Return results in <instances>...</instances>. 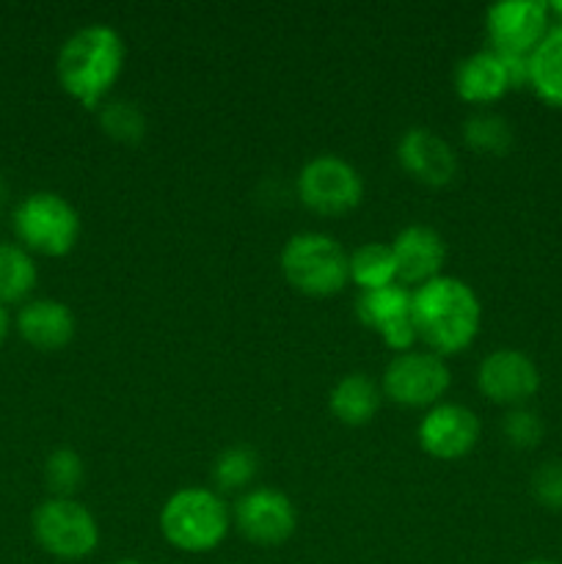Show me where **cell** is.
I'll list each match as a JSON object with an SVG mask.
<instances>
[{
    "label": "cell",
    "mask_w": 562,
    "mask_h": 564,
    "mask_svg": "<svg viewBox=\"0 0 562 564\" xmlns=\"http://www.w3.org/2000/svg\"><path fill=\"white\" fill-rule=\"evenodd\" d=\"M463 141L483 154H507L512 147V127L510 121L501 119L496 113H479L468 116L463 124Z\"/></svg>",
    "instance_id": "7402d4cb"
},
{
    "label": "cell",
    "mask_w": 562,
    "mask_h": 564,
    "mask_svg": "<svg viewBox=\"0 0 562 564\" xmlns=\"http://www.w3.org/2000/svg\"><path fill=\"white\" fill-rule=\"evenodd\" d=\"M231 529V507L209 488H182L160 510V532L182 554H209Z\"/></svg>",
    "instance_id": "3957f363"
},
{
    "label": "cell",
    "mask_w": 562,
    "mask_h": 564,
    "mask_svg": "<svg viewBox=\"0 0 562 564\" xmlns=\"http://www.w3.org/2000/svg\"><path fill=\"white\" fill-rule=\"evenodd\" d=\"M391 253H395L397 281L408 290L439 279L446 262L444 237L424 224L406 226L391 242Z\"/></svg>",
    "instance_id": "4fadbf2b"
},
{
    "label": "cell",
    "mask_w": 562,
    "mask_h": 564,
    "mask_svg": "<svg viewBox=\"0 0 562 564\" xmlns=\"http://www.w3.org/2000/svg\"><path fill=\"white\" fill-rule=\"evenodd\" d=\"M551 25L554 20L543 0H501L485 11V33L499 55L529 58Z\"/></svg>",
    "instance_id": "9c48e42d"
},
{
    "label": "cell",
    "mask_w": 562,
    "mask_h": 564,
    "mask_svg": "<svg viewBox=\"0 0 562 564\" xmlns=\"http://www.w3.org/2000/svg\"><path fill=\"white\" fill-rule=\"evenodd\" d=\"M411 323L424 350L441 358L455 356L477 339L483 306L477 292L466 281L455 275H439L413 290Z\"/></svg>",
    "instance_id": "6da1fadb"
},
{
    "label": "cell",
    "mask_w": 562,
    "mask_h": 564,
    "mask_svg": "<svg viewBox=\"0 0 562 564\" xmlns=\"http://www.w3.org/2000/svg\"><path fill=\"white\" fill-rule=\"evenodd\" d=\"M11 224L22 248L42 257H66L77 246L83 229L77 209L64 196L50 191L22 198L11 215Z\"/></svg>",
    "instance_id": "5b68a950"
},
{
    "label": "cell",
    "mask_w": 562,
    "mask_h": 564,
    "mask_svg": "<svg viewBox=\"0 0 562 564\" xmlns=\"http://www.w3.org/2000/svg\"><path fill=\"white\" fill-rule=\"evenodd\" d=\"M33 538L61 562H80L91 556L99 545L97 518L77 499H47L33 512Z\"/></svg>",
    "instance_id": "8992f818"
},
{
    "label": "cell",
    "mask_w": 562,
    "mask_h": 564,
    "mask_svg": "<svg viewBox=\"0 0 562 564\" xmlns=\"http://www.w3.org/2000/svg\"><path fill=\"white\" fill-rule=\"evenodd\" d=\"M501 430H505V438L510 441L512 446H518V449H532V446H538L540 438H543V422H540L538 413L529 411L527 405L510 408Z\"/></svg>",
    "instance_id": "484cf974"
},
{
    "label": "cell",
    "mask_w": 562,
    "mask_h": 564,
    "mask_svg": "<svg viewBox=\"0 0 562 564\" xmlns=\"http://www.w3.org/2000/svg\"><path fill=\"white\" fill-rule=\"evenodd\" d=\"M281 273L303 295L331 297L350 281V253L325 231H298L281 251Z\"/></svg>",
    "instance_id": "277c9868"
},
{
    "label": "cell",
    "mask_w": 562,
    "mask_h": 564,
    "mask_svg": "<svg viewBox=\"0 0 562 564\" xmlns=\"http://www.w3.org/2000/svg\"><path fill=\"white\" fill-rule=\"evenodd\" d=\"M450 383L452 375L444 358L413 347L386 364L380 391L402 408H433L450 391Z\"/></svg>",
    "instance_id": "52a82bcc"
},
{
    "label": "cell",
    "mask_w": 562,
    "mask_h": 564,
    "mask_svg": "<svg viewBox=\"0 0 562 564\" xmlns=\"http://www.w3.org/2000/svg\"><path fill=\"white\" fill-rule=\"evenodd\" d=\"M231 523L253 545H281L292 538L298 516L292 501L281 490L248 488L231 507Z\"/></svg>",
    "instance_id": "30bf717a"
},
{
    "label": "cell",
    "mask_w": 562,
    "mask_h": 564,
    "mask_svg": "<svg viewBox=\"0 0 562 564\" xmlns=\"http://www.w3.org/2000/svg\"><path fill=\"white\" fill-rule=\"evenodd\" d=\"M350 281L361 292L400 284L391 246H386V242H364V246H358L350 253Z\"/></svg>",
    "instance_id": "ffe728a7"
},
{
    "label": "cell",
    "mask_w": 562,
    "mask_h": 564,
    "mask_svg": "<svg viewBox=\"0 0 562 564\" xmlns=\"http://www.w3.org/2000/svg\"><path fill=\"white\" fill-rule=\"evenodd\" d=\"M6 202V182H3V176H0V204Z\"/></svg>",
    "instance_id": "f546056e"
},
{
    "label": "cell",
    "mask_w": 562,
    "mask_h": 564,
    "mask_svg": "<svg viewBox=\"0 0 562 564\" xmlns=\"http://www.w3.org/2000/svg\"><path fill=\"white\" fill-rule=\"evenodd\" d=\"M9 325H11L9 312H6V306H3V303H0V345H3V339H6V336H9Z\"/></svg>",
    "instance_id": "83f0119b"
},
{
    "label": "cell",
    "mask_w": 562,
    "mask_h": 564,
    "mask_svg": "<svg viewBox=\"0 0 562 564\" xmlns=\"http://www.w3.org/2000/svg\"><path fill=\"white\" fill-rule=\"evenodd\" d=\"M549 11H551V20L562 22V0H554V3H549Z\"/></svg>",
    "instance_id": "f1b7e54d"
},
{
    "label": "cell",
    "mask_w": 562,
    "mask_h": 564,
    "mask_svg": "<svg viewBox=\"0 0 562 564\" xmlns=\"http://www.w3.org/2000/svg\"><path fill=\"white\" fill-rule=\"evenodd\" d=\"M39 279L31 253L14 242H0V303H22L33 292Z\"/></svg>",
    "instance_id": "44dd1931"
},
{
    "label": "cell",
    "mask_w": 562,
    "mask_h": 564,
    "mask_svg": "<svg viewBox=\"0 0 562 564\" xmlns=\"http://www.w3.org/2000/svg\"><path fill=\"white\" fill-rule=\"evenodd\" d=\"M532 494L545 510L562 512V463L549 460L534 471Z\"/></svg>",
    "instance_id": "4316f807"
},
{
    "label": "cell",
    "mask_w": 562,
    "mask_h": 564,
    "mask_svg": "<svg viewBox=\"0 0 562 564\" xmlns=\"http://www.w3.org/2000/svg\"><path fill=\"white\" fill-rule=\"evenodd\" d=\"M477 389L496 405L523 408L538 394L540 369L523 350L501 347L479 361Z\"/></svg>",
    "instance_id": "8fae6325"
},
{
    "label": "cell",
    "mask_w": 562,
    "mask_h": 564,
    "mask_svg": "<svg viewBox=\"0 0 562 564\" xmlns=\"http://www.w3.org/2000/svg\"><path fill=\"white\" fill-rule=\"evenodd\" d=\"M411 297H413V290H408V286L402 284L361 292L356 301L358 323H361L364 328L380 334V330H386L389 325L411 317Z\"/></svg>",
    "instance_id": "d6986e66"
},
{
    "label": "cell",
    "mask_w": 562,
    "mask_h": 564,
    "mask_svg": "<svg viewBox=\"0 0 562 564\" xmlns=\"http://www.w3.org/2000/svg\"><path fill=\"white\" fill-rule=\"evenodd\" d=\"M17 330L31 347L42 352L61 350L75 336V314L66 303L53 297L28 301L17 314Z\"/></svg>",
    "instance_id": "2e32d148"
},
{
    "label": "cell",
    "mask_w": 562,
    "mask_h": 564,
    "mask_svg": "<svg viewBox=\"0 0 562 564\" xmlns=\"http://www.w3.org/2000/svg\"><path fill=\"white\" fill-rule=\"evenodd\" d=\"M298 198L317 215H345L364 198V180L347 160L317 154L298 174Z\"/></svg>",
    "instance_id": "ba28073f"
},
{
    "label": "cell",
    "mask_w": 562,
    "mask_h": 564,
    "mask_svg": "<svg viewBox=\"0 0 562 564\" xmlns=\"http://www.w3.org/2000/svg\"><path fill=\"white\" fill-rule=\"evenodd\" d=\"M44 479L53 496L72 499L83 482V457L75 449H55L44 463Z\"/></svg>",
    "instance_id": "d4e9b609"
},
{
    "label": "cell",
    "mask_w": 562,
    "mask_h": 564,
    "mask_svg": "<svg viewBox=\"0 0 562 564\" xmlns=\"http://www.w3.org/2000/svg\"><path fill=\"white\" fill-rule=\"evenodd\" d=\"M380 397H383V391H380V386L375 380H369L361 372H353L345 375L331 389L328 405L331 413L342 424H347V427H361V424H369L375 419V413L380 408Z\"/></svg>",
    "instance_id": "e0dca14e"
},
{
    "label": "cell",
    "mask_w": 562,
    "mask_h": 564,
    "mask_svg": "<svg viewBox=\"0 0 562 564\" xmlns=\"http://www.w3.org/2000/svg\"><path fill=\"white\" fill-rule=\"evenodd\" d=\"M397 160L413 180L430 187H444L455 180L457 158L450 143L430 127H411L397 143Z\"/></svg>",
    "instance_id": "5bb4252c"
},
{
    "label": "cell",
    "mask_w": 562,
    "mask_h": 564,
    "mask_svg": "<svg viewBox=\"0 0 562 564\" xmlns=\"http://www.w3.org/2000/svg\"><path fill=\"white\" fill-rule=\"evenodd\" d=\"M259 457L248 446H229L213 463V479L220 490L246 494L248 485L257 479Z\"/></svg>",
    "instance_id": "603a6c76"
},
{
    "label": "cell",
    "mask_w": 562,
    "mask_h": 564,
    "mask_svg": "<svg viewBox=\"0 0 562 564\" xmlns=\"http://www.w3.org/2000/svg\"><path fill=\"white\" fill-rule=\"evenodd\" d=\"M105 135L121 143H138L147 135V116L130 99H110L97 110Z\"/></svg>",
    "instance_id": "cb8c5ba5"
},
{
    "label": "cell",
    "mask_w": 562,
    "mask_h": 564,
    "mask_svg": "<svg viewBox=\"0 0 562 564\" xmlns=\"http://www.w3.org/2000/svg\"><path fill=\"white\" fill-rule=\"evenodd\" d=\"M512 91V77L505 55L496 50H477L455 66V94L463 102L490 105Z\"/></svg>",
    "instance_id": "9a60e30c"
},
{
    "label": "cell",
    "mask_w": 562,
    "mask_h": 564,
    "mask_svg": "<svg viewBox=\"0 0 562 564\" xmlns=\"http://www.w3.org/2000/svg\"><path fill=\"white\" fill-rule=\"evenodd\" d=\"M419 446L435 460H461L477 446L479 419L472 408L439 402L428 408L417 430Z\"/></svg>",
    "instance_id": "7c38bea8"
},
{
    "label": "cell",
    "mask_w": 562,
    "mask_h": 564,
    "mask_svg": "<svg viewBox=\"0 0 562 564\" xmlns=\"http://www.w3.org/2000/svg\"><path fill=\"white\" fill-rule=\"evenodd\" d=\"M521 564H560V562H551V560H529V562H521Z\"/></svg>",
    "instance_id": "4dcf8cb0"
},
{
    "label": "cell",
    "mask_w": 562,
    "mask_h": 564,
    "mask_svg": "<svg viewBox=\"0 0 562 564\" xmlns=\"http://www.w3.org/2000/svg\"><path fill=\"white\" fill-rule=\"evenodd\" d=\"M114 564H149V562H141V560H119V562H114Z\"/></svg>",
    "instance_id": "1f68e13d"
},
{
    "label": "cell",
    "mask_w": 562,
    "mask_h": 564,
    "mask_svg": "<svg viewBox=\"0 0 562 564\" xmlns=\"http://www.w3.org/2000/svg\"><path fill=\"white\" fill-rule=\"evenodd\" d=\"M125 39L105 22L83 25L61 44L55 72L58 83L83 108L99 110L108 99L110 88L119 83L125 69Z\"/></svg>",
    "instance_id": "7a4b0ae2"
},
{
    "label": "cell",
    "mask_w": 562,
    "mask_h": 564,
    "mask_svg": "<svg viewBox=\"0 0 562 564\" xmlns=\"http://www.w3.org/2000/svg\"><path fill=\"white\" fill-rule=\"evenodd\" d=\"M529 88L545 105L562 108V22H554L529 55Z\"/></svg>",
    "instance_id": "ac0fdd59"
}]
</instances>
